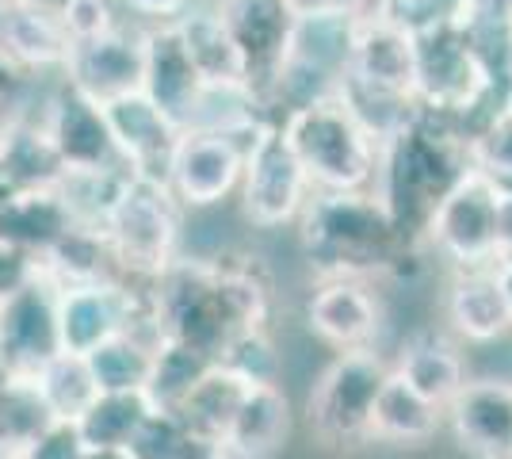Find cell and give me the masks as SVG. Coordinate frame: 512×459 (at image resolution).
<instances>
[{"label":"cell","mask_w":512,"mask_h":459,"mask_svg":"<svg viewBox=\"0 0 512 459\" xmlns=\"http://www.w3.org/2000/svg\"><path fill=\"white\" fill-rule=\"evenodd\" d=\"M276 280L272 268L245 249L218 253H180L153 280V322L157 333L192 345L211 360L237 337L253 329H272Z\"/></svg>","instance_id":"cell-1"},{"label":"cell","mask_w":512,"mask_h":459,"mask_svg":"<svg viewBox=\"0 0 512 459\" xmlns=\"http://www.w3.org/2000/svg\"><path fill=\"white\" fill-rule=\"evenodd\" d=\"M295 234L314 280L325 276L383 280L417 253V245L402 234V226L394 222L375 188L314 192L295 222Z\"/></svg>","instance_id":"cell-2"},{"label":"cell","mask_w":512,"mask_h":459,"mask_svg":"<svg viewBox=\"0 0 512 459\" xmlns=\"http://www.w3.org/2000/svg\"><path fill=\"white\" fill-rule=\"evenodd\" d=\"M467 169V131L448 115L417 108V115L406 127L383 142L375 192L383 196L394 222L402 226V234L421 249V230H425L432 207Z\"/></svg>","instance_id":"cell-3"},{"label":"cell","mask_w":512,"mask_h":459,"mask_svg":"<svg viewBox=\"0 0 512 459\" xmlns=\"http://www.w3.org/2000/svg\"><path fill=\"white\" fill-rule=\"evenodd\" d=\"M279 131L299 157L314 192H363L375 188L383 142L360 123L341 92L283 111Z\"/></svg>","instance_id":"cell-4"},{"label":"cell","mask_w":512,"mask_h":459,"mask_svg":"<svg viewBox=\"0 0 512 459\" xmlns=\"http://www.w3.org/2000/svg\"><path fill=\"white\" fill-rule=\"evenodd\" d=\"M184 226H188V211L176 203L165 180L127 176L111 215L100 226L119 280L153 284L188 249Z\"/></svg>","instance_id":"cell-5"},{"label":"cell","mask_w":512,"mask_h":459,"mask_svg":"<svg viewBox=\"0 0 512 459\" xmlns=\"http://www.w3.org/2000/svg\"><path fill=\"white\" fill-rule=\"evenodd\" d=\"M390 375L379 349L333 352L306 394V429L329 452H352L371 444V410Z\"/></svg>","instance_id":"cell-6"},{"label":"cell","mask_w":512,"mask_h":459,"mask_svg":"<svg viewBox=\"0 0 512 459\" xmlns=\"http://www.w3.org/2000/svg\"><path fill=\"white\" fill-rule=\"evenodd\" d=\"M505 188L470 165L467 173L451 184L444 199L432 207L421 249H432L451 272L463 268H493L497 264V215H501Z\"/></svg>","instance_id":"cell-7"},{"label":"cell","mask_w":512,"mask_h":459,"mask_svg":"<svg viewBox=\"0 0 512 459\" xmlns=\"http://www.w3.org/2000/svg\"><path fill=\"white\" fill-rule=\"evenodd\" d=\"M276 123V119H272ZM268 123L256 127H237V131H222V127H184L172 157L165 165V188H169L176 203L195 215V211H214L226 199L237 196L241 184V169H245V153L253 146V138L264 131Z\"/></svg>","instance_id":"cell-8"},{"label":"cell","mask_w":512,"mask_h":459,"mask_svg":"<svg viewBox=\"0 0 512 459\" xmlns=\"http://www.w3.org/2000/svg\"><path fill=\"white\" fill-rule=\"evenodd\" d=\"M157 333L153 322V284L100 280V284L58 287V337L62 352L88 356L119 333Z\"/></svg>","instance_id":"cell-9"},{"label":"cell","mask_w":512,"mask_h":459,"mask_svg":"<svg viewBox=\"0 0 512 459\" xmlns=\"http://www.w3.org/2000/svg\"><path fill=\"white\" fill-rule=\"evenodd\" d=\"M310 196L314 188L302 173L295 150L287 146L279 123H268L245 153V169H241V184L234 196L241 219L253 230H283L299 222Z\"/></svg>","instance_id":"cell-10"},{"label":"cell","mask_w":512,"mask_h":459,"mask_svg":"<svg viewBox=\"0 0 512 459\" xmlns=\"http://www.w3.org/2000/svg\"><path fill=\"white\" fill-rule=\"evenodd\" d=\"M39 123H43L58 161H62V173L127 169L119 150H115L104 104H96L92 96L65 85L62 77L46 81L39 92Z\"/></svg>","instance_id":"cell-11"},{"label":"cell","mask_w":512,"mask_h":459,"mask_svg":"<svg viewBox=\"0 0 512 459\" xmlns=\"http://www.w3.org/2000/svg\"><path fill=\"white\" fill-rule=\"evenodd\" d=\"M302 322L310 329V337L329 352L375 349L386 322L383 295L375 280L325 276L310 287L302 303Z\"/></svg>","instance_id":"cell-12"},{"label":"cell","mask_w":512,"mask_h":459,"mask_svg":"<svg viewBox=\"0 0 512 459\" xmlns=\"http://www.w3.org/2000/svg\"><path fill=\"white\" fill-rule=\"evenodd\" d=\"M211 4L234 35L237 54L245 62V81L260 100V108L268 111V92L287 62L291 35L299 23L295 4L291 0H211Z\"/></svg>","instance_id":"cell-13"},{"label":"cell","mask_w":512,"mask_h":459,"mask_svg":"<svg viewBox=\"0 0 512 459\" xmlns=\"http://www.w3.org/2000/svg\"><path fill=\"white\" fill-rule=\"evenodd\" d=\"M58 352V287L46 276H35L31 284L0 299V368L4 375L31 379Z\"/></svg>","instance_id":"cell-14"},{"label":"cell","mask_w":512,"mask_h":459,"mask_svg":"<svg viewBox=\"0 0 512 459\" xmlns=\"http://www.w3.org/2000/svg\"><path fill=\"white\" fill-rule=\"evenodd\" d=\"M73 39L65 31L58 0H4L0 4V54L35 77L54 81L69 62Z\"/></svg>","instance_id":"cell-15"},{"label":"cell","mask_w":512,"mask_h":459,"mask_svg":"<svg viewBox=\"0 0 512 459\" xmlns=\"http://www.w3.org/2000/svg\"><path fill=\"white\" fill-rule=\"evenodd\" d=\"M142 31L146 27L123 20L107 35L73 43L69 62L62 69V81L92 96L96 104L138 92L142 88Z\"/></svg>","instance_id":"cell-16"},{"label":"cell","mask_w":512,"mask_h":459,"mask_svg":"<svg viewBox=\"0 0 512 459\" xmlns=\"http://www.w3.org/2000/svg\"><path fill=\"white\" fill-rule=\"evenodd\" d=\"M444 429L474 459L512 456V383L467 379L444 410Z\"/></svg>","instance_id":"cell-17"},{"label":"cell","mask_w":512,"mask_h":459,"mask_svg":"<svg viewBox=\"0 0 512 459\" xmlns=\"http://www.w3.org/2000/svg\"><path fill=\"white\" fill-rule=\"evenodd\" d=\"M440 314L448 337H455L459 345H501L512 337V310L497 280V268L451 272Z\"/></svg>","instance_id":"cell-18"},{"label":"cell","mask_w":512,"mask_h":459,"mask_svg":"<svg viewBox=\"0 0 512 459\" xmlns=\"http://www.w3.org/2000/svg\"><path fill=\"white\" fill-rule=\"evenodd\" d=\"M104 115H107V127H111V138H115V150H119L123 165H127V173L165 180V165H169L172 146L180 138V127L172 123L169 115L157 108L142 88L107 100Z\"/></svg>","instance_id":"cell-19"},{"label":"cell","mask_w":512,"mask_h":459,"mask_svg":"<svg viewBox=\"0 0 512 459\" xmlns=\"http://www.w3.org/2000/svg\"><path fill=\"white\" fill-rule=\"evenodd\" d=\"M142 92L180 131L195 119V108L207 92L172 23H157L142 31Z\"/></svg>","instance_id":"cell-20"},{"label":"cell","mask_w":512,"mask_h":459,"mask_svg":"<svg viewBox=\"0 0 512 459\" xmlns=\"http://www.w3.org/2000/svg\"><path fill=\"white\" fill-rule=\"evenodd\" d=\"M295 429V410L283 383H256L245 391L234 421L222 437V456L230 459H276Z\"/></svg>","instance_id":"cell-21"},{"label":"cell","mask_w":512,"mask_h":459,"mask_svg":"<svg viewBox=\"0 0 512 459\" xmlns=\"http://www.w3.org/2000/svg\"><path fill=\"white\" fill-rule=\"evenodd\" d=\"M69 211H65L58 188H35V192H0V241L27 253L31 261L50 257V249L69 234Z\"/></svg>","instance_id":"cell-22"},{"label":"cell","mask_w":512,"mask_h":459,"mask_svg":"<svg viewBox=\"0 0 512 459\" xmlns=\"http://www.w3.org/2000/svg\"><path fill=\"white\" fill-rule=\"evenodd\" d=\"M172 27H176L180 43L188 50L195 73L203 77V85L249 88V81H245V62L237 54L234 35H230V27L218 16V8H214L211 0H195L180 20H172Z\"/></svg>","instance_id":"cell-23"},{"label":"cell","mask_w":512,"mask_h":459,"mask_svg":"<svg viewBox=\"0 0 512 459\" xmlns=\"http://www.w3.org/2000/svg\"><path fill=\"white\" fill-rule=\"evenodd\" d=\"M390 368L440 410H448V402L467 383V360L459 352V341L448 333H436V329L413 333L402 345V352L390 360Z\"/></svg>","instance_id":"cell-24"},{"label":"cell","mask_w":512,"mask_h":459,"mask_svg":"<svg viewBox=\"0 0 512 459\" xmlns=\"http://www.w3.org/2000/svg\"><path fill=\"white\" fill-rule=\"evenodd\" d=\"M440 429H444V410L432 406L425 394H417L390 368L371 410V444L421 448V444H432Z\"/></svg>","instance_id":"cell-25"},{"label":"cell","mask_w":512,"mask_h":459,"mask_svg":"<svg viewBox=\"0 0 512 459\" xmlns=\"http://www.w3.org/2000/svg\"><path fill=\"white\" fill-rule=\"evenodd\" d=\"M62 180V161L39 123V100L35 108L0 134V192H35L54 188Z\"/></svg>","instance_id":"cell-26"},{"label":"cell","mask_w":512,"mask_h":459,"mask_svg":"<svg viewBox=\"0 0 512 459\" xmlns=\"http://www.w3.org/2000/svg\"><path fill=\"white\" fill-rule=\"evenodd\" d=\"M157 406L146 391H100L73 425L88 452H127Z\"/></svg>","instance_id":"cell-27"},{"label":"cell","mask_w":512,"mask_h":459,"mask_svg":"<svg viewBox=\"0 0 512 459\" xmlns=\"http://www.w3.org/2000/svg\"><path fill=\"white\" fill-rule=\"evenodd\" d=\"M249 387L253 383H245L237 372H230L226 364L214 360L207 375L192 387V394L176 406V414L184 417L195 433H203V437L222 448V437H226V429H230V421H234L237 406H241Z\"/></svg>","instance_id":"cell-28"},{"label":"cell","mask_w":512,"mask_h":459,"mask_svg":"<svg viewBox=\"0 0 512 459\" xmlns=\"http://www.w3.org/2000/svg\"><path fill=\"white\" fill-rule=\"evenodd\" d=\"M43 276L54 287H81V284H100V280H119L111 249L104 241V230L96 226H69L50 257L43 261Z\"/></svg>","instance_id":"cell-29"},{"label":"cell","mask_w":512,"mask_h":459,"mask_svg":"<svg viewBox=\"0 0 512 459\" xmlns=\"http://www.w3.org/2000/svg\"><path fill=\"white\" fill-rule=\"evenodd\" d=\"M161 337L150 333H119L104 341L100 349H92L85 356L88 372L96 379V391H146V379H150L153 364V345Z\"/></svg>","instance_id":"cell-30"},{"label":"cell","mask_w":512,"mask_h":459,"mask_svg":"<svg viewBox=\"0 0 512 459\" xmlns=\"http://www.w3.org/2000/svg\"><path fill=\"white\" fill-rule=\"evenodd\" d=\"M31 383L54 421H77L88 410V402L100 394L96 379L88 372V360L73 356V352H58L54 360H46L43 368L31 375Z\"/></svg>","instance_id":"cell-31"},{"label":"cell","mask_w":512,"mask_h":459,"mask_svg":"<svg viewBox=\"0 0 512 459\" xmlns=\"http://www.w3.org/2000/svg\"><path fill=\"white\" fill-rule=\"evenodd\" d=\"M214 360L211 356H203L199 349L192 345H180V341H169V337H161L157 345H153V364H150V379H146V394H150V402L157 410H176L192 387L207 375Z\"/></svg>","instance_id":"cell-32"},{"label":"cell","mask_w":512,"mask_h":459,"mask_svg":"<svg viewBox=\"0 0 512 459\" xmlns=\"http://www.w3.org/2000/svg\"><path fill=\"white\" fill-rule=\"evenodd\" d=\"M130 459H218L222 448L195 433L176 410H153L127 448Z\"/></svg>","instance_id":"cell-33"},{"label":"cell","mask_w":512,"mask_h":459,"mask_svg":"<svg viewBox=\"0 0 512 459\" xmlns=\"http://www.w3.org/2000/svg\"><path fill=\"white\" fill-rule=\"evenodd\" d=\"M127 176V169H85V173H62V180L54 188L62 196L69 219L77 226H96L100 230L119 192H123Z\"/></svg>","instance_id":"cell-34"},{"label":"cell","mask_w":512,"mask_h":459,"mask_svg":"<svg viewBox=\"0 0 512 459\" xmlns=\"http://www.w3.org/2000/svg\"><path fill=\"white\" fill-rule=\"evenodd\" d=\"M50 421H54V417L46 414L43 398H39L31 379L8 375V379L0 383V444H4L12 456L23 452Z\"/></svg>","instance_id":"cell-35"},{"label":"cell","mask_w":512,"mask_h":459,"mask_svg":"<svg viewBox=\"0 0 512 459\" xmlns=\"http://www.w3.org/2000/svg\"><path fill=\"white\" fill-rule=\"evenodd\" d=\"M218 364H226L230 372H237L253 387L256 383H279V375H283V356L276 349L272 329H253V333L237 337L234 345L222 352Z\"/></svg>","instance_id":"cell-36"},{"label":"cell","mask_w":512,"mask_h":459,"mask_svg":"<svg viewBox=\"0 0 512 459\" xmlns=\"http://www.w3.org/2000/svg\"><path fill=\"white\" fill-rule=\"evenodd\" d=\"M58 12H62V23L73 43L107 35V31H115L119 23L127 20L119 0H58Z\"/></svg>","instance_id":"cell-37"},{"label":"cell","mask_w":512,"mask_h":459,"mask_svg":"<svg viewBox=\"0 0 512 459\" xmlns=\"http://www.w3.org/2000/svg\"><path fill=\"white\" fill-rule=\"evenodd\" d=\"M43 85L46 81L27 77L16 62H8V58L0 54V134L8 131L12 123H20L23 115L35 108V100H39Z\"/></svg>","instance_id":"cell-38"},{"label":"cell","mask_w":512,"mask_h":459,"mask_svg":"<svg viewBox=\"0 0 512 459\" xmlns=\"http://www.w3.org/2000/svg\"><path fill=\"white\" fill-rule=\"evenodd\" d=\"M20 459H85L88 444L81 440L73 421H50L39 437L31 440L23 452H16Z\"/></svg>","instance_id":"cell-39"},{"label":"cell","mask_w":512,"mask_h":459,"mask_svg":"<svg viewBox=\"0 0 512 459\" xmlns=\"http://www.w3.org/2000/svg\"><path fill=\"white\" fill-rule=\"evenodd\" d=\"M195 0H119L123 16L138 27H157V23H172L180 20Z\"/></svg>","instance_id":"cell-40"},{"label":"cell","mask_w":512,"mask_h":459,"mask_svg":"<svg viewBox=\"0 0 512 459\" xmlns=\"http://www.w3.org/2000/svg\"><path fill=\"white\" fill-rule=\"evenodd\" d=\"M35 276H43L39 261H31L27 253L12 249L0 241V299H8L12 291H20L23 284H31Z\"/></svg>","instance_id":"cell-41"},{"label":"cell","mask_w":512,"mask_h":459,"mask_svg":"<svg viewBox=\"0 0 512 459\" xmlns=\"http://www.w3.org/2000/svg\"><path fill=\"white\" fill-rule=\"evenodd\" d=\"M299 16H360L367 0H291Z\"/></svg>","instance_id":"cell-42"},{"label":"cell","mask_w":512,"mask_h":459,"mask_svg":"<svg viewBox=\"0 0 512 459\" xmlns=\"http://www.w3.org/2000/svg\"><path fill=\"white\" fill-rule=\"evenodd\" d=\"M497 264H512V192H505L497 215Z\"/></svg>","instance_id":"cell-43"},{"label":"cell","mask_w":512,"mask_h":459,"mask_svg":"<svg viewBox=\"0 0 512 459\" xmlns=\"http://www.w3.org/2000/svg\"><path fill=\"white\" fill-rule=\"evenodd\" d=\"M493 268H497V280H501V291H505L509 310H512V264H493Z\"/></svg>","instance_id":"cell-44"},{"label":"cell","mask_w":512,"mask_h":459,"mask_svg":"<svg viewBox=\"0 0 512 459\" xmlns=\"http://www.w3.org/2000/svg\"><path fill=\"white\" fill-rule=\"evenodd\" d=\"M501 77H505V85L512 88V39L505 46V58H501Z\"/></svg>","instance_id":"cell-45"},{"label":"cell","mask_w":512,"mask_h":459,"mask_svg":"<svg viewBox=\"0 0 512 459\" xmlns=\"http://www.w3.org/2000/svg\"><path fill=\"white\" fill-rule=\"evenodd\" d=\"M12 456V452H8V448H4V444H0V459H8Z\"/></svg>","instance_id":"cell-46"},{"label":"cell","mask_w":512,"mask_h":459,"mask_svg":"<svg viewBox=\"0 0 512 459\" xmlns=\"http://www.w3.org/2000/svg\"><path fill=\"white\" fill-rule=\"evenodd\" d=\"M8 459H20V456H8Z\"/></svg>","instance_id":"cell-47"},{"label":"cell","mask_w":512,"mask_h":459,"mask_svg":"<svg viewBox=\"0 0 512 459\" xmlns=\"http://www.w3.org/2000/svg\"><path fill=\"white\" fill-rule=\"evenodd\" d=\"M218 459H230V456H218Z\"/></svg>","instance_id":"cell-48"},{"label":"cell","mask_w":512,"mask_h":459,"mask_svg":"<svg viewBox=\"0 0 512 459\" xmlns=\"http://www.w3.org/2000/svg\"><path fill=\"white\" fill-rule=\"evenodd\" d=\"M505 459H512V456H505Z\"/></svg>","instance_id":"cell-49"},{"label":"cell","mask_w":512,"mask_h":459,"mask_svg":"<svg viewBox=\"0 0 512 459\" xmlns=\"http://www.w3.org/2000/svg\"><path fill=\"white\" fill-rule=\"evenodd\" d=\"M0 4H4V0H0Z\"/></svg>","instance_id":"cell-50"},{"label":"cell","mask_w":512,"mask_h":459,"mask_svg":"<svg viewBox=\"0 0 512 459\" xmlns=\"http://www.w3.org/2000/svg\"><path fill=\"white\" fill-rule=\"evenodd\" d=\"M509 341H512V337H509Z\"/></svg>","instance_id":"cell-51"}]
</instances>
